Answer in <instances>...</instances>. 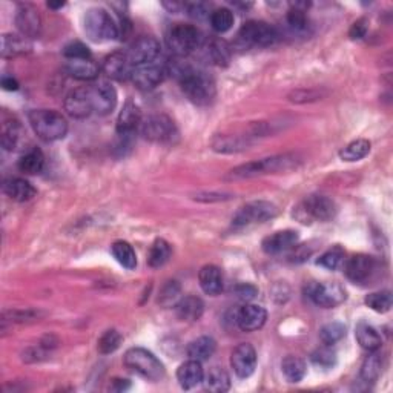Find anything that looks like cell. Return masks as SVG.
<instances>
[{"mask_svg":"<svg viewBox=\"0 0 393 393\" xmlns=\"http://www.w3.org/2000/svg\"><path fill=\"white\" fill-rule=\"evenodd\" d=\"M167 71L169 73L172 71V74L178 75L184 95L195 105L206 106L215 99V82L203 71L188 65H178L176 68L167 67Z\"/></svg>","mask_w":393,"mask_h":393,"instance_id":"1","label":"cell"},{"mask_svg":"<svg viewBox=\"0 0 393 393\" xmlns=\"http://www.w3.org/2000/svg\"><path fill=\"white\" fill-rule=\"evenodd\" d=\"M301 160L295 154H281V156H274L267 158L257 160L246 165L237 166L229 171L226 176L228 180H243L252 178L257 176H264V174H278L296 169L300 166Z\"/></svg>","mask_w":393,"mask_h":393,"instance_id":"2","label":"cell"},{"mask_svg":"<svg viewBox=\"0 0 393 393\" xmlns=\"http://www.w3.org/2000/svg\"><path fill=\"white\" fill-rule=\"evenodd\" d=\"M123 364L131 372L137 373L139 377L152 383L162 381L166 375L162 361L154 355L152 352L143 349V347H132V349L126 350Z\"/></svg>","mask_w":393,"mask_h":393,"instance_id":"3","label":"cell"},{"mask_svg":"<svg viewBox=\"0 0 393 393\" xmlns=\"http://www.w3.org/2000/svg\"><path fill=\"white\" fill-rule=\"evenodd\" d=\"M29 123L37 137L43 141H57L68 132V121L54 109H36L29 112Z\"/></svg>","mask_w":393,"mask_h":393,"instance_id":"4","label":"cell"},{"mask_svg":"<svg viewBox=\"0 0 393 393\" xmlns=\"http://www.w3.org/2000/svg\"><path fill=\"white\" fill-rule=\"evenodd\" d=\"M83 28H85V34L89 40L97 43L114 40L120 36V29L111 14L102 8H91L86 11L85 19H83Z\"/></svg>","mask_w":393,"mask_h":393,"instance_id":"5","label":"cell"},{"mask_svg":"<svg viewBox=\"0 0 393 393\" xmlns=\"http://www.w3.org/2000/svg\"><path fill=\"white\" fill-rule=\"evenodd\" d=\"M337 214V204L326 195H311L296 206L294 217L301 223L329 222Z\"/></svg>","mask_w":393,"mask_h":393,"instance_id":"6","label":"cell"},{"mask_svg":"<svg viewBox=\"0 0 393 393\" xmlns=\"http://www.w3.org/2000/svg\"><path fill=\"white\" fill-rule=\"evenodd\" d=\"M140 132L146 140L162 145L174 143L178 139V130L176 123L165 114L150 115L146 120L141 121Z\"/></svg>","mask_w":393,"mask_h":393,"instance_id":"7","label":"cell"},{"mask_svg":"<svg viewBox=\"0 0 393 393\" xmlns=\"http://www.w3.org/2000/svg\"><path fill=\"white\" fill-rule=\"evenodd\" d=\"M166 42L174 56L186 57L200 47L202 34L194 25L176 23L167 33Z\"/></svg>","mask_w":393,"mask_h":393,"instance_id":"8","label":"cell"},{"mask_svg":"<svg viewBox=\"0 0 393 393\" xmlns=\"http://www.w3.org/2000/svg\"><path fill=\"white\" fill-rule=\"evenodd\" d=\"M238 40L243 42L246 47L267 48L278 40V33L266 22L249 21L243 23V27L238 31Z\"/></svg>","mask_w":393,"mask_h":393,"instance_id":"9","label":"cell"},{"mask_svg":"<svg viewBox=\"0 0 393 393\" xmlns=\"http://www.w3.org/2000/svg\"><path fill=\"white\" fill-rule=\"evenodd\" d=\"M276 215H278V208L274 203L259 200V202H250L241 206L232 218V224L237 228H244L249 224L264 223Z\"/></svg>","mask_w":393,"mask_h":393,"instance_id":"10","label":"cell"},{"mask_svg":"<svg viewBox=\"0 0 393 393\" xmlns=\"http://www.w3.org/2000/svg\"><path fill=\"white\" fill-rule=\"evenodd\" d=\"M306 295L320 307H337L346 300V291L338 283H307Z\"/></svg>","mask_w":393,"mask_h":393,"instance_id":"11","label":"cell"},{"mask_svg":"<svg viewBox=\"0 0 393 393\" xmlns=\"http://www.w3.org/2000/svg\"><path fill=\"white\" fill-rule=\"evenodd\" d=\"M167 74H169V71H167L166 63L156 60L146 63V65L135 67L132 69L131 80L141 91H147V89L157 88L166 79Z\"/></svg>","mask_w":393,"mask_h":393,"instance_id":"12","label":"cell"},{"mask_svg":"<svg viewBox=\"0 0 393 393\" xmlns=\"http://www.w3.org/2000/svg\"><path fill=\"white\" fill-rule=\"evenodd\" d=\"M160 53H162V47H160L157 38L145 36L137 38V40L131 45V48L126 53V56L132 63V67L135 68L140 65H146V63L156 62Z\"/></svg>","mask_w":393,"mask_h":393,"instance_id":"13","label":"cell"},{"mask_svg":"<svg viewBox=\"0 0 393 393\" xmlns=\"http://www.w3.org/2000/svg\"><path fill=\"white\" fill-rule=\"evenodd\" d=\"M375 259L366 254L353 255L344 264V272L347 278L355 283V285H364V283L370 281L372 275L375 274Z\"/></svg>","mask_w":393,"mask_h":393,"instance_id":"14","label":"cell"},{"mask_svg":"<svg viewBox=\"0 0 393 393\" xmlns=\"http://www.w3.org/2000/svg\"><path fill=\"white\" fill-rule=\"evenodd\" d=\"M230 366L238 378H249L255 372L257 352L252 344H238L230 355Z\"/></svg>","mask_w":393,"mask_h":393,"instance_id":"15","label":"cell"},{"mask_svg":"<svg viewBox=\"0 0 393 393\" xmlns=\"http://www.w3.org/2000/svg\"><path fill=\"white\" fill-rule=\"evenodd\" d=\"M89 94H91L93 109L95 114L106 115L112 112L117 106V93H115L111 83L99 82L97 85L89 86Z\"/></svg>","mask_w":393,"mask_h":393,"instance_id":"16","label":"cell"},{"mask_svg":"<svg viewBox=\"0 0 393 393\" xmlns=\"http://www.w3.org/2000/svg\"><path fill=\"white\" fill-rule=\"evenodd\" d=\"M65 111L74 119H86L94 112L91 94H89V86L86 88H75L71 91L65 102H63Z\"/></svg>","mask_w":393,"mask_h":393,"instance_id":"17","label":"cell"},{"mask_svg":"<svg viewBox=\"0 0 393 393\" xmlns=\"http://www.w3.org/2000/svg\"><path fill=\"white\" fill-rule=\"evenodd\" d=\"M300 241V235L296 230L286 229V230H278L275 234L266 237L261 243L263 250L269 255L281 254L285 250H289L295 248Z\"/></svg>","mask_w":393,"mask_h":393,"instance_id":"18","label":"cell"},{"mask_svg":"<svg viewBox=\"0 0 393 393\" xmlns=\"http://www.w3.org/2000/svg\"><path fill=\"white\" fill-rule=\"evenodd\" d=\"M16 25H17V28L21 29L22 36L25 37L33 38V37L40 36L42 21L34 6H31V5L19 6L17 14H16Z\"/></svg>","mask_w":393,"mask_h":393,"instance_id":"19","label":"cell"},{"mask_svg":"<svg viewBox=\"0 0 393 393\" xmlns=\"http://www.w3.org/2000/svg\"><path fill=\"white\" fill-rule=\"evenodd\" d=\"M267 312L261 306L244 305L237 313V324L243 332H255L264 326Z\"/></svg>","mask_w":393,"mask_h":393,"instance_id":"20","label":"cell"},{"mask_svg":"<svg viewBox=\"0 0 393 393\" xmlns=\"http://www.w3.org/2000/svg\"><path fill=\"white\" fill-rule=\"evenodd\" d=\"M132 69L134 67L130 59H128L126 53H112L103 62V71H105V74L119 82L131 79Z\"/></svg>","mask_w":393,"mask_h":393,"instance_id":"21","label":"cell"},{"mask_svg":"<svg viewBox=\"0 0 393 393\" xmlns=\"http://www.w3.org/2000/svg\"><path fill=\"white\" fill-rule=\"evenodd\" d=\"M204 372L200 361L188 359L186 363L178 367L177 370V381L182 385V389L191 390L197 388L200 383H203Z\"/></svg>","mask_w":393,"mask_h":393,"instance_id":"22","label":"cell"},{"mask_svg":"<svg viewBox=\"0 0 393 393\" xmlns=\"http://www.w3.org/2000/svg\"><path fill=\"white\" fill-rule=\"evenodd\" d=\"M3 192L14 202L23 203L33 200L37 194V191L33 184L27 182L25 178H8L3 182Z\"/></svg>","mask_w":393,"mask_h":393,"instance_id":"23","label":"cell"},{"mask_svg":"<svg viewBox=\"0 0 393 393\" xmlns=\"http://www.w3.org/2000/svg\"><path fill=\"white\" fill-rule=\"evenodd\" d=\"M141 111L132 102H128L121 109L117 119V132L119 135H131L141 125Z\"/></svg>","mask_w":393,"mask_h":393,"instance_id":"24","label":"cell"},{"mask_svg":"<svg viewBox=\"0 0 393 393\" xmlns=\"http://www.w3.org/2000/svg\"><path fill=\"white\" fill-rule=\"evenodd\" d=\"M33 43L29 42L28 37L22 34H3L2 36V48L0 53L5 59H12V57L23 56L31 53Z\"/></svg>","mask_w":393,"mask_h":393,"instance_id":"25","label":"cell"},{"mask_svg":"<svg viewBox=\"0 0 393 393\" xmlns=\"http://www.w3.org/2000/svg\"><path fill=\"white\" fill-rule=\"evenodd\" d=\"M198 281L200 287L208 295L215 296L223 291V274L220 267L214 266V264H208V266L202 267L198 274Z\"/></svg>","mask_w":393,"mask_h":393,"instance_id":"26","label":"cell"},{"mask_svg":"<svg viewBox=\"0 0 393 393\" xmlns=\"http://www.w3.org/2000/svg\"><path fill=\"white\" fill-rule=\"evenodd\" d=\"M67 73L77 80L89 82L97 79L99 65L93 59H74L67 62Z\"/></svg>","mask_w":393,"mask_h":393,"instance_id":"27","label":"cell"},{"mask_svg":"<svg viewBox=\"0 0 393 393\" xmlns=\"http://www.w3.org/2000/svg\"><path fill=\"white\" fill-rule=\"evenodd\" d=\"M176 311L180 320L183 321H198L202 318L204 312V302L198 296L189 295L180 298V301L176 305Z\"/></svg>","mask_w":393,"mask_h":393,"instance_id":"28","label":"cell"},{"mask_svg":"<svg viewBox=\"0 0 393 393\" xmlns=\"http://www.w3.org/2000/svg\"><path fill=\"white\" fill-rule=\"evenodd\" d=\"M217 343L214 338L211 337H200L194 341H191L186 347V353H188L189 359H195L203 363V361H208L212 355L215 353Z\"/></svg>","mask_w":393,"mask_h":393,"instance_id":"29","label":"cell"},{"mask_svg":"<svg viewBox=\"0 0 393 393\" xmlns=\"http://www.w3.org/2000/svg\"><path fill=\"white\" fill-rule=\"evenodd\" d=\"M204 389L214 393H223L230 389V377L229 373L222 367H212L203 378Z\"/></svg>","mask_w":393,"mask_h":393,"instance_id":"30","label":"cell"},{"mask_svg":"<svg viewBox=\"0 0 393 393\" xmlns=\"http://www.w3.org/2000/svg\"><path fill=\"white\" fill-rule=\"evenodd\" d=\"M355 337H357L358 344L369 352L378 350L379 347H381V337H379L378 331L375 327L367 323H359L357 326Z\"/></svg>","mask_w":393,"mask_h":393,"instance_id":"31","label":"cell"},{"mask_svg":"<svg viewBox=\"0 0 393 393\" xmlns=\"http://www.w3.org/2000/svg\"><path fill=\"white\" fill-rule=\"evenodd\" d=\"M45 166V156L38 147H31L23 154L19 160V169L22 172L28 174V176H36V174L42 172Z\"/></svg>","mask_w":393,"mask_h":393,"instance_id":"32","label":"cell"},{"mask_svg":"<svg viewBox=\"0 0 393 393\" xmlns=\"http://www.w3.org/2000/svg\"><path fill=\"white\" fill-rule=\"evenodd\" d=\"M281 370H283V375H285V378L289 383H300L301 379L306 377L307 366L305 363V359L289 355L283 359Z\"/></svg>","mask_w":393,"mask_h":393,"instance_id":"33","label":"cell"},{"mask_svg":"<svg viewBox=\"0 0 393 393\" xmlns=\"http://www.w3.org/2000/svg\"><path fill=\"white\" fill-rule=\"evenodd\" d=\"M383 357L379 355L377 350H373L369 357L364 359L363 366H361V379L364 383H375L383 373Z\"/></svg>","mask_w":393,"mask_h":393,"instance_id":"34","label":"cell"},{"mask_svg":"<svg viewBox=\"0 0 393 393\" xmlns=\"http://www.w3.org/2000/svg\"><path fill=\"white\" fill-rule=\"evenodd\" d=\"M370 152V141L364 139H358L350 141L349 145H346L343 150L340 151V158L343 162H358L364 157L369 156Z\"/></svg>","mask_w":393,"mask_h":393,"instance_id":"35","label":"cell"},{"mask_svg":"<svg viewBox=\"0 0 393 393\" xmlns=\"http://www.w3.org/2000/svg\"><path fill=\"white\" fill-rule=\"evenodd\" d=\"M172 255L171 244L167 243L163 238H157L156 241L152 243V246L150 249V255H147V263H150L151 267H162L169 261Z\"/></svg>","mask_w":393,"mask_h":393,"instance_id":"36","label":"cell"},{"mask_svg":"<svg viewBox=\"0 0 393 393\" xmlns=\"http://www.w3.org/2000/svg\"><path fill=\"white\" fill-rule=\"evenodd\" d=\"M111 252L114 259L123 267L130 270L137 267V255H135L134 248L128 241H115L111 246Z\"/></svg>","mask_w":393,"mask_h":393,"instance_id":"37","label":"cell"},{"mask_svg":"<svg viewBox=\"0 0 393 393\" xmlns=\"http://www.w3.org/2000/svg\"><path fill=\"white\" fill-rule=\"evenodd\" d=\"M21 140V125L17 120L3 121L2 126V146L5 150L12 151L16 150Z\"/></svg>","mask_w":393,"mask_h":393,"instance_id":"38","label":"cell"},{"mask_svg":"<svg viewBox=\"0 0 393 393\" xmlns=\"http://www.w3.org/2000/svg\"><path fill=\"white\" fill-rule=\"evenodd\" d=\"M344 259H346L344 249L341 246H333L320 257L317 264L329 270H337L338 267H341L344 264Z\"/></svg>","mask_w":393,"mask_h":393,"instance_id":"39","label":"cell"},{"mask_svg":"<svg viewBox=\"0 0 393 393\" xmlns=\"http://www.w3.org/2000/svg\"><path fill=\"white\" fill-rule=\"evenodd\" d=\"M364 302L367 307L372 309V311H375L378 313H385L389 312L392 307V294L389 291L373 292L366 296Z\"/></svg>","mask_w":393,"mask_h":393,"instance_id":"40","label":"cell"},{"mask_svg":"<svg viewBox=\"0 0 393 393\" xmlns=\"http://www.w3.org/2000/svg\"><path fill=\"white\" fill-rule=\"evenodd\" d=\"M209 21L217 33H226L234 25V14L228 8H218L211 12Z\"/></svg>","mask_w":393,"mask_h":393,"instance_id":"41","label":"cell"},{"mask_svg":"<svg viewBox=\"0 0 393 393\" xmlns=\"http://www.w3.org/2000/svg\"><path fill=\"white\" fill-rule=\"evenodd\" d=\"M121 341H123V338H121L120 332L115 331V329H109L99 338L97 349L102 355H108V353H112L119 349Z\"/></svg>","mask_w":393,"mask_h":393,"instance_id":"42","label":"cell"},{"mask_svg":"<svg viewBox=\"0 0 393 393\" xmlns=\"http://www.w3.org/2000/svg\"><path fill=\"white\" fill-rule=\"evenodd\" d=\"M346 337V326L341 323H329L321 327L320 340L324 346H332Z\"/></svg>","mask_w":393,"mask_h":393,"instance_id":"43","label":"cell"},{"mask_svg":"<svg viewBox=\"0 0 393 393\" xmlns=\"http://www.w3.org/2000/svg\"><path fill=\"white\" fill-rule=\"evenodd\" d=\"M311 361L320 369H332L337 364V353L331 349V346L320 347L311 355Z\"/></svg>","mask_w":393,"mask_h":393,"instance_id":"44","label":"cell"},{"mask_svg":"<svg viewBox=\"0 0 393 393\" xmlns=\"http://www.w3.org/2000/svg\"><path fill=\"white\" fill-rule=\"evenodd\" d=\"M180 292H182V289H180V285L177 281H167L163 286L162 292H160L158 302L165 307L176 306L180 301Z\"/></svg>","mask_w":393,"mask_h":393,"instance_id":"45","label":"cell"},{"mask_svg":"<svg viewBox=\"0 0 393 393\" xmlns=\"http://www.w3.org/2000/svg\"><path fill=\"white\" fill-rule=\"evenodd\" d=\"M209 53L212 60H214L217 65H228V62L230 60V48L228 47V43L223 40L211 42Z\"/></svg>","mask_w":393,"mask_h":393,"instance_id":"46","label":"cell"},{"mask_svg":"<svg viewBox=\"0 0 393 393\" xmlns=\"http://www.w3.org/2000/svg\"><path fill=\"white\" fill-rule=\"evenodd\" d=\"M244 145H248L246 141L240 137H217L214 140V150L218 152H235L240 151L244 147Z\"/></svg>","mask_w":393,"mask_h":393,"instance_id":"47","label":"cell"},{"mask_svg":"<svg viewBox=\"0 0 393 393\" xmlns=\"http://www.w3.org/2000/svg\"><path fill=\"white\" fill-rule=\"evenodd\" d=\"M302 5H294L291 10L287 12V23L291 25V28H294L295 31H305L307 28V14L306 11L301 8Z\"/></svg>","mask_w":393,"mask_h":393,"instance_id":"48","label":"cell"},{"mask_svg":"<svg viewBox=\"0 0 393 393\" xmlns=\"http://www.w3.org/2000/svg\"><path fill=\"white\" fill-rule=\"evenodd\" d=\"M63 56H65L68 60L91 59V51H89V48L86 47L85 43L71 42L67 45L65 48H63Z\"/></svg>","mask_w":393,"mask_h":393,"instance_id":"49","label":"cell"},{"mask_svg":"<svg viewBox=\"0 0 393 393\" xmlns=\"http://www.w3.org/2000/svg\"><path fill=\"white\" fill-rule=\"evenodd\" d=\"M184 8H186V11H188V14L191 17L197 19V21H203V19H206V17H211L208 3H202V2L188 3L184 6Z\"/></svg>","mask_w":393,"mask_h":393,"instance_id":"50","label":"cell"},{"mask_svg":"<svg viewBox=\"0 0 393 393\" xmlns=\"http://www.w3.org/2000/svg\"><path fill=\"white\" fill-rule=\"evenodd\" d=\"M321 97V94L318 91H315V89H298V91L292 93L289 95V99L291 102H296V103H305V102H312V100H317Z\"/></svg>","mask_w":393,"mask_h":393,"instance_id":"51","label":"cell"},{"mask_svg":"<svg viewBox=\"0 0 393 393\" xmlns=\"http://www.w3.org/2000/svg\"><path fill=\"white\" fill-rule=\"evenodd\" d=\"M235 294L240 300L250 301V300L255 298L257 294H259V289L252 285H248V283H243V285H238L235 287Z\"/></svg>","mask_w":393,"mask_h":393,"instance_id":"52","label":"cell"},{"mask_svg":"<svg viewBox=\"0 0 393 393\" xmlns=\"http://www.w3.org/2000/svg\"><path fill=\"white\" fill-rule=\"evenodd\" d=\"M367 29H369V25H367L366 19H358L349 29V37L353 38V40H359V38L366 37Z\"/></svg>","mask_w":393,"mask_h":393,"instance_id":"53","label":"cell"},{"mask_svg":"<svg viewBox=\"0 0 393 393\" xmlns=\"http://www.w3.org/2000/svg\"><path fill=\"white\" fill-rule=\"evenodd\" d=\"M6 315H10L11 320L14 318L16 321H27V320H31L34 317V312H31V311H14V312H6Z\"/></svg>","mask_w":393,"mask_h":393,"instance_id":"54","label":"cell"},{"mask_svg":"<svg viewBox=\"0 0 393 393\" xmlns=\"http://www.w3.org/2000/svg\"><path fill=\"white\" fill-rule=\"evenodd\" d=\"M2 88L5 91H17L19 89V82L12 77H3L2 79Z\"/></svg>","mask_w":393,"mask_h":393,"instance_id":"55","label":"cell"},{"mask_svg":"<svg viewBox=\"0 0 393 393\" xmlns=\"http://www.w3.org/2000/svg\"><path fill=\"white\" fill-rule=\"evenodd\" d=\"M114 384L112 385V390H117V392H121V390H125L130 388V384H128V379H114Z\"/></svg>","mask_w":393,"mask_h":393,"instance_id":"56","label":"cell"},{"mask_svg":"<svg viewBox=\"0 0 393 393\" xmlns=\"http://www.w3.org/2000/svg\"><path fill=\"white\" fill-rule=\"evenodd\" d=\"M65 5L63 2H59V3H54V2H48V8H51V10H59V8H62V6Z\"/></svg>","mask_w":393,"mask_h":393,"instance_id":"57","label":"cell"}]
</instances>
